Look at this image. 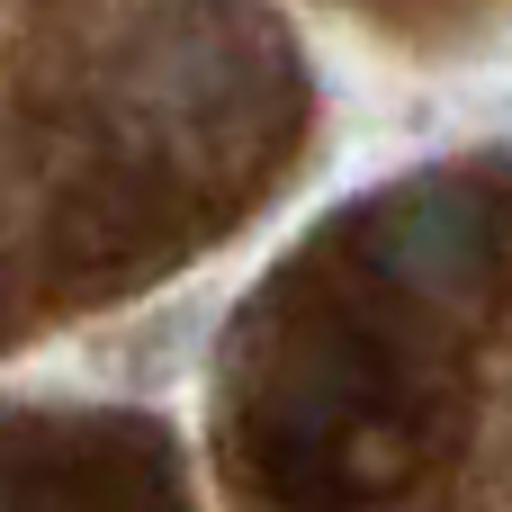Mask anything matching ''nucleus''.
Instances as JSON below:
<instances>
[{
    "instance_id": "nucleus-1",
    "label": "nucleus",
    "mask_w": 512,
    "mask_h": 512,
    "mask_svg": "<svg viewBox=\"0 0 512 512\" xmlns=\"http://www.w3.org/2000/svg\"><path fill=\"white\" fill-rule=\"evenodd\" d=\"M387 261H396V279H405V288H423V297L459 306V297H468V279H477V207H468V198H450V189L414 198V207L396 216V234H387Z\"/></svg>"
}]
</instances>
